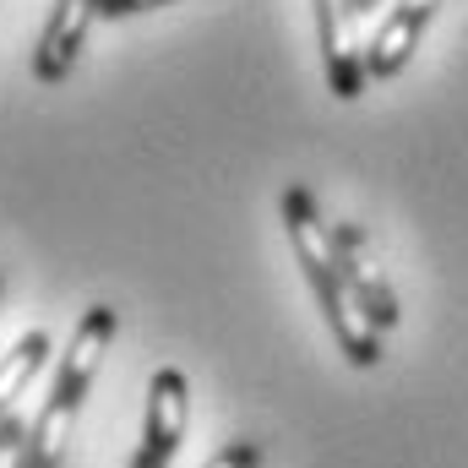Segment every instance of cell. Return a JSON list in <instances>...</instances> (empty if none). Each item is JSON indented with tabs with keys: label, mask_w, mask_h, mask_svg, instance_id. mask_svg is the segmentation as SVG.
<instances>
[{
	"label": "cell",
	"mask_w": 468,
	"mask_h": 468,
	"mask_svg": "<svg viewBox=\"0 0 468 468\" xmlns=\"http://www.w3.org/2000/svg\"><path fill=\"white\" fill-rule=\"evenodd\" d=\"M283 229H289V245H294V256H300V272L311 278L316 305H322V316H327V327H333L344 359L359 365V370H370V365L381 359V327L365 316L359 294L349 289L338 239L327 229V218L316 213V197H311L305 186H289V191H283Z\"/></svg>",
	"instance_id": "obj_1"
},
{
	"label": "cell",
	"mask_w": 468,
	"mask_h": 468,
	"mask_svg": "<svg viewBox=\"0 0 468 468\" xmlns=\"http://www.w3.org/2000/svg\"><path fill=\"white\" fill-rule=\"evenodd\" d=\"M99 16H104V0H55L49 22L38 33V49H33V77L44 88H55V82L71 77V66L88 49V33H93Z\"/></svg>",
	"instance_id": "obj_2"
},
{
	"label": "cell",
	"mask_w": 468,
	"mask_h": 468,
	"mask_svg": "<svg viewBox=\"0 0 468 468\" xmlns=\"http://www.w3.org/2000/svg\"><path fill=\"white\" fill-rule=\"evenodd\" d=\"M316 5V38H322V71L333 99H359L365 93V49L354 44V5L349 0H311Z\"/></svg>",
	"instance_id": "obj_3"
},
{
	"label": "cell",
	"mask_w": 468,
	"mask_h": 468,
	"mask_svg": "<svg viewBox=\"0 0 468 468\" xmlns=\"http://www.w3.org/2000/svg\"><path fill=\"white\" fill-rule=\"evenodd\" d=\"M436 11H441V0H392L381 27H376V38H370V49H365V77L392 82L414 60V49H420L425 27L436 22Z\"/></svg>",
	"instance_id": "obj_4"
},
{
	"label": "cell",
	"mask_w": 468,
	"mask_h": 468,
	"mask_svg": "<svg viewBox=\"0 0 468 468\" xmlns=\"http://www.w3.org/2000/svg\"><path fill=\"white\" fill-rule=\"evenodd\" d=\"M333 239H338V256H344L349 289L359 294L365 316H370L381 333H392V327H398V294H392V283H387V267H381V256H376V239L359 229V224H338Z\"/></svg>",
	"instance_id": "obj_5"
},
{
	"label": "cell",
	"mask_w": 468,
	"mask_h": 468,
	"mask_svg": "<svg viewBox=\"0 0 468 468\" xmlns=\"http://www.w3.org/2000/svg\"><path fill=\"white\" fill-rule=\"evenodd\" d=\"M115 333H120L115 305L82 311V322H77V333H71V349L60 354V370H55V387H49V392L82 403L88 387H93V376H99V365H104V354H110V344H115Z\"/></svg>",
	"instance_id": "obj_6"
},
{
	"label": "cell",
	"mask_w": 468,
	"mask_h": 468,
	"mask_svg": "<svg viewBox=\"0 0 468 468\" xmlns=\"http://www.w3.org/2000/svg\"><path fill=\"white\" fill-rule=\"evenodd\" d=\"M186 425H191V387H186V376H180L175 365H164V370H153V381H147L142 447L175 463V452H180V441H186Z\"/></svg>",
	"instance_id": "obj_7"
},
{
	"label": "cell",
	"mask_w": 468,
	"mask_h": 468,
	"mask_svg": "<svg viewBox=\"0 0 468 468\" xmlns=\"http://www.w3.org/2000/svg\"><path fill=\"white\" fill-rule=\"evenodd\" d=\"M44 359H49V333H27V338H16L11 349L0 354V414H11L16 409V398L33 387V376L44 370Z\"/></svg>",
	"instance_id": "obj_8"
},
{
	"label": "cell",
	"mask_w": 468,
	"mask_h": 468,
	"mask_svg": "<svg viewBox=\"0 0 468 468\" xmlns=\"http://www.w3.org/2000/svg\"><path fill=\"white\" fill-rule=\"evenodd\" d=\"M27 420L11 409V414H0V468H27Z\"/></svg>",
	"instance_id": "obj_9"
},
{
	"label": "cell",
	"mask_w": 468,
	"mask_h": 468,
	"mask_svg": "<svg viewBox=\"0 0 468 468\" xmlns=\"http://www.w3.org/2000/svg\"><path fill=\"white\" fill-rule=\"evenodd\" d=\"M202 468H261V447L256 441H229L224 452H213Z\"/></svg>",
	"instance_id": "obj_10"
},
{
	"label": "cell",
	"mask_w": 468,
	"mask_h": 468,
	"mask_svg": "<svg viewBox=\"0 0 468 468\" xmlns=\"http://www.w3.org/2000/svg\"><path fill=\"white\" fill-rule=\"evenodd\" d=\"M169 0H104V16H136V11H158Z\"/></svg>",
	"instance_id": "obj_11"
},
{
	"label": "cell",
	"mask_w": 468,
	"mask_h": 468,
	"mask_svg": "<svg viewBox=\"0 0 468 468\" xmlns=\"http://www.w3.org/2000/svg\"><path fill=\"white\" fill-rule=\"evenodd\" d=\"M131 468H169V458H158V452H147V447H136V458Z\"/></svg>",
	"instance_id": "obj_12"
},
{
	"label": "cell",
	"mask_w": 468,
	"mask_h": 468,
	"mask_svg": "<svg viewBox=\"0 0 468 468\" xmlns=\"http://www.w3.org/2000/svg\"><path fill=\"white\" fill-rule=\"evenodd\" d=\"M349 5H354V16H365V11H376L381 0H349Z\"/></svg>",
	"instance_id": "obj_13"
},
{
	"label": "cell",
	"mask_w": 468,
	"mask_h": 468,
	"mask_svg": "<svg viewBox=\"0 0 468 468\" xmlns=\"http://www.w3.org/2000/svg\"><path fill=\"white\" fill-rule=\"evenodd\" d=\"M0 294H5V278H0Z\"/></svg>",
	"instance_id": "obj_14"
}]
</instances>
